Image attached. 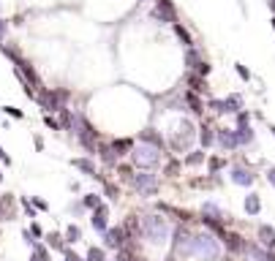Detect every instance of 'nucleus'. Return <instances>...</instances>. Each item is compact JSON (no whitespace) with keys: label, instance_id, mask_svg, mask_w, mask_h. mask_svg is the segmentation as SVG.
<instances>
[{"label":"nucleus","instance_id":"39","mask_svg":"<svg viewBox=\"0 0 275 261\" xmlns=\"http://www.w3.org/2000/svg\"><path fill=\"white\" fill-rule=\"evenodd\" d=\"M267 183L275 185V166H270V171H267Z\"/></svg>","mask_w":275,"mask_h":261},{"label":"nucleus","instance_id":"15","mask_svg":"<svg viewBox=\"0 0 275 261\" xmlns=\"http://www.w3.org/2000/svg\"><path fill=\"white\" fill-rule=\"evenodd\" d=\"M106 215H109V210H106L104 204H98V207H96V212H93V226H96L98 231H104V229H106Z\"/></svg>","mask_w":275,"mask_h":261},{"label":"nucleus","instance_id":"40","mask_svg":"<svg viewBox=\"0 0 275 261\" xmlns=\"http://www.w3.org/2000/svg\"><path fill=\"white\" fill-rule=\"evenodd\" d=\"M33 144H36V150H44V139L41 136H33Z\"/></svg>","mask_w":275,"mask_h":261},{"label":"nucleus","instance_id":"35","mask_svg":"<svg viewBox=\"0 0 275 261\" xmlns=\"http://www.w3.org/2000/svg\"><path fill=\"white\" fill-rule=\"evenodd\" d=\"M6 115H11V117H14V120H22L25 115H22V109H17V106H6Z\"/></svg>","mask_w":275,"mask_h":261},{"label":"nucleus","instance_id":"3","mask_svg":"<svg viewBox=\"0 0 275 261\" xmlns=\"http://www.w3.org/2000/svg\"><path fill=\"white\" fill-rule=\"evenodd\" d=\"M191 253H196V256H202V258L216 261V258H218V242L210 237V234H202V237H191Z\"/></svg>","mask_w":275,"mask_h":261},{"label":"nucleus","instance_id":"14","mask_svg":"<svg viewBox=\"0 0 275 261\" xmlns=\"http://www.w3.org/2000/svg\"><path fill=\"white\" fill-rule=\"evenodd\" d=\"M234 133H237V142H240V144H251V142H253V128H251V123L237 125V128H234Z\"/></svg>","mask_w":275,"mask_h":261},{"label":"nucleus","instance_id":"37","mask_svg":"<svg viewBox=\"0 0 275 261\" xmlns=\"http://www.w3.org/2000/svg\"><path fill=\"white\" fill-rule=\"evenodd\" d=\"M243 123H251V112H237V125H243Z\"/></svg>","mask_w":275,"mask_h":261},{"label":"nucleus","instance_id":"18","mask_svg":"<svg viewBox=\"0 0 275 261\" xmlns=\"http://www.w3.org/2000/svg\"><path fill=\"white\" fill-rule=\"evenodd\" d=\"M112 150H115L117 155H128L133 150V142L131 139H115V142H112Z\"/></svg>","mask_w":275,"mask_h":261},{"label":"nucleus","instance_id":"20","mask_svg":"<svg viewBox=\"0 0 275 261\" xmlns=\"http://www.w3.org/2000/svg\"><path fill=\"white\" fill-rule=\"evenodd\" d=\"M259 239H261V245L272 247L275 245V229H270V226H259Z\"/></svg>","mask_w":275,"mask_h":261},{"label":"nucleus","instance_id":"9","mask_svg":"<svg viewBox=\"0 0 275 261\" xmlns=\"http://www.w3.org/2000/svg\"><path fill=\"white\" fill-rule=\"evenodd\" d=\"M185 82H188V87H191L193 93H199V96H202V93H207V76H199L196 71H188Z\"/></svg>","mask_w":275,"mask_h":261},{"label":"nucleus","instance_id":"11","mask_svg":"<svg viewBox=\"0 0 275 261\" xmlns=\"http://www.w3.org/2000/svg\"><path fill=\"white\" fill-rule=\"evenodd\" d=\"M183 98H185V104L191 106V112H193V115H202V112H204V101H202V96H199V93L188 90Z\"/></svg>","mask_w":275,"mask_h":261},{"label":"nucleus","instance_id":"13","mask_svg":"<svg viewBox=\"0 0 275 261\" xmlns=\"http://www.w3.org/2000/svg\"><path fill=\"white\" fill-rule=\"evenodd\" d=\"M71 163H74V169H82V171L87 174V177H98V171H96V163H93L90 158H74Z\"/></svg>","mask_w":275,"mask_h":261},{"label":"nucleus","instance_id":"22","mask_svg":"<svg viewBox=\"0 0 275 261\" xmlns=\"http://www.w3.org/2000/svg\"><path fill=\"white\" fill-rule=\"evenodd\" d=\"M245 210L251 212V215H259V210H261V199L256 196V193H248V199H245Z\"/></svg>","mask_w":275,"mask_h":261},{"label":"nucleus","instance_id":"38","mask_svg":"<svg viewBox=\"0 0 275 261\" xmlns=\"http://www.w3.org/2000/svg\"><path fill=\"white\" fill-rule=\"evenodd\" d=\"M117 171L123 174V177H131V166H125V163H120V166H117Z\"/></svg>","mask_w":275,"mask_h":261},{"label":"nucleus","instance_id":"21","mask_svg":"<svg viewBox=\"0 0 275 261\" xmlns=\"http://www.w3.org/2000/svg\"><path fill=\"white\" fill-rule=\"evenodd\" d=\"M199 142H202V147L207 150V147L216 142V131H213V128H207V125H202V128H199Z\"/></svg>","mask_w":275,"mask_h":261},{"label":"nucleus","instance_id":"8","mask_svg":"<svg viewBox=\"0 0 275 261\" xmlns=\"http://www.w3.org/2000/svg\"><path fill=\"white\" fill-rule=\"evenodd\" d=\"M221 239H224V245L229 247L232 253H240V250H245V242H243V237H240V234L224 231V234H221Z\"/></svg>","mask_w":275,"mask_h":261},{"label":"nucleus","instance_id":"23","mask_svg":"<svg viewBox=\"0 0 275 261\" xmlns=\"http://www.w3.org/2000/svg\"><path fill=\"white\" fill-rule=\"evenodd\" d=\"M202 60H204V57H199V52L193 49V46H188V52H185V65H188V68L193 71L199 63H202Z\"/></svg>","mask_w":275,"mask_h":261},{"label":"nucleus","instance_id":"43","mask_svg":"<svg viewBox=\"0 0 275 261\" xmlns=\"http://www.w3.org/2000/svg\"><path fill=\"white\" fill-rule=\"evenodd\" d=\"M0 183H3V171H0Z\"/></svg>","mask_w":275,"mask_h":261},{"label":"nucleus","instance_id":"17","mask_svg":"<svg viewBox=\"0 0 275 261\" xmlns=\"http://www.w3.org/2000/svg\"><path fill=\"white\" fill-rule=\"evenodd\" d=\"M125 237H139V234H142V226H139V218L136 215H131L128 220H125Z\"/></svg>","mask_w":275,"mask_h":261},{"label":"nucleus","instance_id":"29","mask_svg":"<svg viewBox=\"0 0 275 261\" xmlns=\"http://www.w3.org/2000/svg\"><path fill=\"white\" fill-rule=\"evenodd\" d=\"M46 242L55 247V250H63V247H65V242H63V237H60V234H49V237H46Z\"/></svg>","mask_w":275,"mask_h":261},{"label":"nucleus","instance_id":"32","mask_svg":"<svg viewBox=\"0 0 275 261\" xmlns=\"http://www.w3.org/2000/svg\"><path fill=\"white\" fill-rule=\"evenodd\" d=\"M234 71H237V76L243 79V82H251V71H248L245 65H240V63H237V65H234Z\"/></svg>","mask_w":275,"mask_h":261},{"label":"nucleus","instance_id":"7","mask_svg":"<svg viewBox=\"0 0 275 261\" xmlns=\"http://www.w3.org/2000/svg\"><path fill=\"white\" fill-rule=\"evenodd\" d=\"M125 245V229L117 226V229H106V247H123Z\"/></svg>","mask_w":275,"mask_h":261},{"label":"nucleus","instance_id":"2","mask_svg":"<svg viewBox=\"0 0 275 261\" xmlns=\"http://www.w3.org/2000/svg\"><path fill=\"white\" fill-rule=\"evenodd\" d=\"M142 231H145V237L150 239L153 245L166 242V237H169V226H166V218H161V215H145V220H142Z\"/></svg>","mask_w":275,"mask_h":261},{"label":"nucleus","instance_id":"5","mask_svg":"<svg viewBox=\"0 0 275 261\" xmlns=\"http://www.w3.org/2000/svg\"><path fill=\"white\" fill-rule=\"evenodd\" d=\"M153 17L161 19V22H169V25L177 22V11H174V6L169 3V0H156V11H153Z\"/></svg>","mask_w":275,"mask_h":261},{"label":"nucleus","instance_id":"16","mask_svg":"<svg viewBox=\"0 0 275 261\" xmlns=\"http://www.w3.org/2000/svg\"><path fill=\"white\" fill-rule=\"evenodd\" d=\"M232 183H237V185H251L253 183V174L243 169V166H237V169L232 171Z\"/></svg>","mask_w":275,"mask_h":261},{"label":"nucleus","instance_id":"28","mask_svg":"<svg viewBox=\"0 0 275 261\" xmlns=\"http://www.w3.org/2000/svg\"><path fill=\"white\" fill-rule=\"evenodd\" d=\"M164 171L169 174V177H177V171H180V160L169 158V160H166V166H164Z\"/></svg>","mask_w":275,"mask_h":261},{"label":"nucleus","instance_id":"19","mask_svg":"<svg viewBox=\"0 0 275 261\" xmlns=\"http://www.w3.org/2000/svg\"><path fill=\"white\" fill-rule=\"evenodd\" d=\"M172 28H174V33H177V38L183 41V46H193V38H191V33H188V28H185V25L174 22Z\"/></svg>","mask_w":275,"mask_h":261},{"label":"nucleus","instance_id":"41","mask_svg":"<svg viewBox=\"0 0 275 261\" xmlns=\"http://www.w3.org/2000/svg\"><path fill=\"white\" fill-rule=\"evenodd\" d=\"M0 160H3V163H11V158L6 155V152H3V147H0Z\"/></svg>","mask_w":275,"mask_h":261},{"label":"nucleus","instance_id":"33","mask_svg":"<svg viewBox=\"0 0 275 261\" xmlns=\"http://www.w3.org/2000/svg\"><path fill=\"white\" fill-rule=\"evenodd\" d=\"M98 204H101V199H98L96 193H90V196H85V207H90V210H96Z\"/></svg>","mask_w":275,"mask_h":261},{"label":"nucleus","instance_id":"26","mask_svg":"<svg viewBox=\"0 0 275 261\" xmlns=\"http://www.w3.org/2000/svg\"><path fill=\"white\" fill-rule=\"evenodd\" d=\"M224 163H226V160H224V158H218V155H210V158H207V166H210V171H213V174L224 169Z\"/></svg>","mask_w":275,"mask_h":261},{"label":"nucleus","instance_id":"25","mask_svg":"<svg viewBox=\"0 0 275 261\" xmlns=\"http://www.w3.org/2000/svg\"><path fill=\"white\" fill-rule=\"evenodd\" d=\"M79 239H82L79 226H68V229H65V242H79Z\"/></svg>","mask_w":275,"mask_h":261},{"label":"nucleus","instance_id":"27","mask_svg":"<svg viewBox=\"0 0 275 261\" xmlns=\"http://www.w3.org/2000/svg\"><path fill=\"white\" fill-rule=\"evenodd\" d=\"M87 261H106L104 247H90V250H87Z\"/></svg>","mask_w":275,"mask_h":261},{"label":"nucleus","instance_id":"1","mask_svg":"<svg viewBox=\"0 0 275 261\" xmlns=\"http://www.w3.org/2000/svg\"><path fill=\"white\" fill-rule=\"evenodd\" d=\"M131 160H133V166L136 169H156V166L161 163V152H158V147H153V144H139V147H133V150L128 152Z\"/></svg>","mask_w":275,"mask_h":261},{"label":"nucleus","instance_id":"42","mask_svg":"<svg viewBox=\"0 0 275 261\" xmlns=\"http://www.w3.org/2000/svg\"><path fill=\"white\" fill-rule=\"evenodd\" d=\"M270 133H272V136H275V125H270Z\"/></svg>","mask_w":275,"mask_h":261},{"label":"nucleus","instance_id":"36","mask_svg":"<svg viewBox=\"0 0 275 261\" xmlns=\"http://www.w3.org/2000/svg\"><path fill=\"white\" fill-rule=\"evenodd\" d=\"M104 191H106V196H109V199H117V196H120V191H117L112 183H104Z\"/></svg>","mask_w":275,"mask_h":261},{"label":"nucleus","instance_id":"34","mask_svg":"<svg viewBox=\"0 0 275 261\" xmlns=\"http://www.w3.org/2000/svg\"><path fill=\"white\" fill-rule=\"evenodd\" d=\"M193 71H196L199 76H207V73H210L213 68H210V63H207V60H202V63H199V65H196V68H193Z\"/></svg>","mask_w":275,"mask_h":261},{"label":"nucleus","instance_id":"12","mask_svg":"<svg viewBox=\"0 0 275 261\" xmlns=\"http://www.w3.org/2000/svg\"><path fill=\"white\" fill-rule=\"evenodd\" d=\"M139 142L153 144V147H158V150H164V144H166V142H164V136H158V133H156V131H150V128L139 133Z\"/></svg>","mask_w":275,"mask_h":261},{"label":"nucleus","instance_id":"30","mask_svg":"<svg viewBox=\"0 0 275 261\" xmlns=\"http://www.w3.org/2000/svg\"><path fill=\"white\" fill-rule=\"evenodd\" d=\"M210 109L218 112V115H226V101H221V98H213V101H210Z\"/></svg>","mask_w":275,"mask_h":261},{"label":"nucleus","instance_id":"44","mask_svg":"<svg viewBox=\"0 0 275 261\" xmlns=\"http://www.w3.org/2000/svg\"><path fill=\"white\" fill-rule=\"evenodd\" d=\"M33 261H38V258H33Z\"/></svg>","mask_w":275,"mask_h":261},{"label":"nucleus","instance_id":"24","mask_svg":"<svg viewBox=\"0 0 275 261\" xmlns=\"http://www.w3.org/2000/svg\"><path fill=\"white\" fill-rule=\"evenodd\" d=\"M183 163H185V166H199V163H204V152H188Z\"/></svg>","mask_w":275,"mask_h":261},{"label":"nucleus","instance_id":"10","mask_svg":"<svg viewBox=\"0 0 275 261\" xmlns=\"http://www.w3.org/2000/svg\"><path fill=\"white\" fill-rule=\"evenodd\" d=\"M11 218H14V196L6 193V196H0V220H11Z\"/></svg>","mask_w":275,"mask_h":261},{"label":"nucleus","instance_id":"6","mask_svg":"<svg viewBox=\"0 0 275 261\" xmlns=\"http://www.w3.org/2000/svg\"><path fill=\"white\" fill-rule=\"evenodd\" d=\"M216 142H218L221 150H237V147H240L237 133H234V131H226V128L216 131Z\"/></svg>","mask_w":275,"mask_h":261},{"label":"nucleus","instance_id":"4","mask_svg":"<svg viewBox=\"0 0 275 261\" xmlns=\"http://www.w3.org/2000/svg\"><path fill=\"white\" fill-rule=\"evenodd\" d=\"M131 185L136 188L139 193H147V196H153L156 193V174H150V171H136V174H131Z\"/></svg>","mask_w":275,"mask_h":261},{"label":"nucleus","instance_id":"31","mask_svg":"<svg viewBox=\"0 0 275 261\" xmlns=\"http://www.w3.org/2000/svg\"><path fill=\"white\" fill-rule=\"evenodd\" d=\"M44 125H46V128H52V131H63V125H60L52 115H44Z\"/></svg>","mask_w":275,"mask_h":261}]
</instances>
